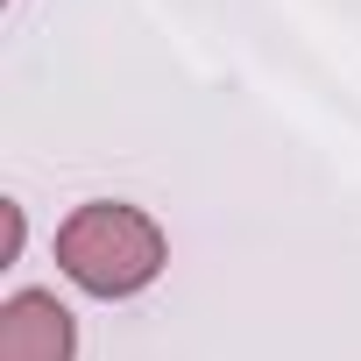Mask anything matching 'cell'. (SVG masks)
Here are the masks:
<instances>
[{"mask_svg": "<svg viewBox=\"0 0 361 361\" xmlns=\"http://www.w3.org/2000/svg\"><path fill=\"white\" fill-rule=\"evenodd\" d=\"M57 269L92 298H135L163 276V227L142 206L92 199L57 227Z\"/></svg>", "mask_w": 361, "mask_h": 361, "instance_id": "1", "label": "cell"}, {"mask_svg": "<svg viewBox=\"0 0 361 361\" xmlns=\"http://www.w3.org/2000/svg\"><path fill=\"white\" fill-rule=\"evenodd\" d=\"M78 326L50 290H15L0 305V361H71Z\"/></svg>", "mask_w": 361, "mask_h": 361, "instance_id": "2", "label": "cell"}]
</instances>
